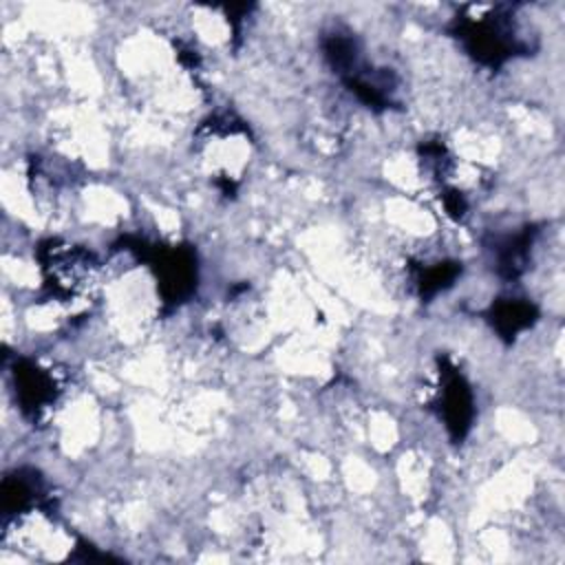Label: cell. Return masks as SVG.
<instances>
[{"label":"cell","instance_id":"cell-2","mask_svg":"<svg viewBox=\"0 0 565 565\" xmlns=\"http://www.w3.org/2000/svg\"><path fill=\"white\" fill-rule=\"evenodd\" d=\"M15 386H18V393H20V402L26 411H40L44 408V404L53 397L55 391V384L53 380L38 366L33 364H26V366H20V371L15 369Z\"/></svg>","mask_w":565,"mask_h":565},{"label":"cell","instance_id":"cell-1","mask_svg":"<svg viewBox=\"0 0 565 565\" xmlns=\"http://www.w3.org/2000/svg\"><path fill=\"white\" fill-rule=\"evenodd\" d=\"M49 285L55 282V291L71 296L79 294L93 280V258L86 252L73 249V245H53L46 249L44 263Z\"/></svg>","mask_w":565,"mask_h":565}]
</instances>
